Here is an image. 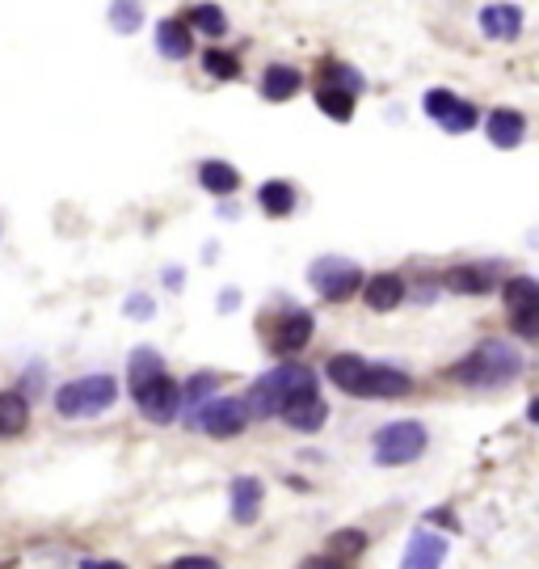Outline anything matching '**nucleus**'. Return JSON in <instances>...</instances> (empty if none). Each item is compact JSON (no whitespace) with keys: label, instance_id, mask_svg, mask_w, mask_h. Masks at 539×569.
<instances>
[{"label":"nucleus","instance_id":"f257e3e1","mask_svg":"<svg viewBox=\"0 0 539 569\" xmlns=\"http://www.w3.org/2000/svg\"><path fill=\"white\" fill-rule=\"evenodd\" d=\"M299 393H316V376H312L308 367H299V363H283V367H274V372L253 379V388L241 400H245L250 418H278L283 405L291 397H299Z\"/></svg>","mask_w":539,"mask_h":569},{"label":"nucleus","instance_id":"f03ea898","mask_svg":"<svg viewBox=\"0 0 539 569\" xmlns=\"http://www.w3.org/2000/svg\"><path fill=\"white\" fill-rule=\"evenodd\" d=\"M519 372H522L519 346L494 337V342H480L472 355L459 358L451 376H456L459 384H472V388H498V384H510Z\"/></svg>","mask_w":539,"mask_h":569},{"label":"nucleus","instance_id":"7ed1b4c3","mask_svg":"<svg viewBox=\"0 0 539 569\" xmlns=\"http://www.w3.org/2000/svg\"><path fill=\"white\" fill-rule=\"evenodd\" d=\"M114 400H119L114 376H84L55 393V409H60V418H98Z\"/></svg>","mask_w":539,"mask_h":569},{"label":"nucleus","instance_id":"20e7f679","mask_svg":"<svg viewBox=\"0 0 539 569\" xmlns=\"http://www.w3.org/2000/svg\"><path fill=\"white\" fill-rule=\"evenodd\" d=\"M426 426L421 421H393V426H384L379 435H375V460L396 468V464H414L421 460V451H426Z\"/></svg>","mask_w":539,"mask_h":569},{"label":"nucleus","instance_id":"39448f33","mask_svg":"<svg viewBox=\"0 0 539 569\" xmlns=\"http://www.w3.org/2000/svg\"><path fill=\"white\" fill-rule=\"evenodd\" d=\"M190 426L207 430L211 439H236L250 426V409L241 397H211L203 409L190 414Z\"/></svg>","mask_w":539,"mask_h":569},{"label":"nucleus","instance_id":"423d86ee","mask_svg":"<svg viewBox=\"0 0 539 569\" xmlns=\"http://www.w3.org/2000/svg\"><path fill=\"white\" fill-rule=\"evenodd\" d=\"M312 287L325 295V299H350L358 287H363V274H358V266L354 262H346V257H321L316 266L308 271Z\"/></svg>","mask_w":539,"mask_h":569},{"label":"nucleus","instance_id":"0eeeda50","mask_svg":"<svg viewBox=\"0 0 539 569\" xmlns=\"http://www.w3.org/2000/svg\"><path fill=\"white\" fill-rule=\"evenodd\" d=\"M501 299H506V313L515 321V334L519 337H536L539 329V283L536 278H510L501 287Z\"/></svg>","mask_w":539,"mask_h":569},{"label":"nucleus","instance_id":"6e6552de","mask_svg":"<svg viewBox=\"0 0 539 569\" xmlns=\"http://www.w3.org/2000/svg\"><path fill=\"white\" fill-rule=\"evenodd\" d=\"M421 105H426V114H430V119H435L447 135H468V131L477 126V119H480L477 105L464 102V98H456V93H447V89H430Z\"/></svg>","mask_w":539,"mask_h":569},{"label":"nucleus","instance_id":"1a4fd4ad","mask_svg":"<svg viewBox=\"0 0 539 569\" xmlns=\"http://www.w3.org/2000/svg\"><path fill=\"white\" fill-rule=\"evenodd\" d=\"M135 405H140V414H144L148 421L169 426V421L182 414V388L169 376H156L152 384H144V388L135 393Z\"/></svg>","mask_w":539,"mask_h":569},{"label":"nucleus","instance_id":"9d476101","mask_svg":"<svg viewBox=\"0 0 539 569\" xmlns=\"http://www.w3.org/2000/svg\"><path fill=\"white\" fill-rule=\"evenodd\" d=\"M308 342H312V313H304V308L283 313V321L274 325V337H270V346L278 355H299Z\"/></svg>","mask_w":539,"mask_h":569},{"label":"nucleus","instance_id":"9b49d317","mask_svg":"<svg viewBox=\"0 0 539 569\" xmlns=\"http://www.w3.org/2000/svg\"><path fill=\"white\" fill-rule=\"evenodd\" d=\"M262 502H266V485L257 477H236L232 481V519L241 527H253L262 519Z\"/></svg>","mask_w":539,"mask_h":569},{"label":"nucleus","instance_id":"f8f14e48","mask_svg":"<svg viewBox=\"0 0 539 569\" xmlns=\"http://www.w3.org/2000/svg\"><path fill=\"white\" fill-rule=\"evenodd\" d=\"M283 418H287L291 430H321L325 426V418H329V405L321 400V393H299V397H291L287 405H283Z\"/></svg>","mask_w":539,"mask_h":569},{"label":"nucleus","instance_id":"ddd939ff","mask_svg":"<svg viewBox=\"0 0 539 569\" xmlns=\"http://www.w3.org/2000/svg\"><path fill=\"white\" fill-rule=\"evenodd\" d=\"M447 561V536H438V531H417L409 548H405V561L400 569H443Z\"/></svg>","mask_w":539,"mask_h":569},{"label":"nucleus","instance_id":"4468645a","mask_svg":"<svg viewBox=\"0 0 539 569\" xmlns=\"http://www.w3.org/2000/svg\"><path fill=\"white\" fill-rule=\"evenodd\" d=\"M367 358L358 355H333L329 363H325V376L342 388V393H350V397H363V388H367Z\"/></svg>","mask_w":539,"mask_h":569},{"label":"nucleus","instance_id":"2eb2a0df","mask_svg":"<svg viewBox=\"0 0 539 569\" xmlns=\"http://www.w3.org/2000/svg\"><path fill=\"white\" fill-rule=\"evenodd\" d=\"M363 299H367V308H375V313H393L396 304L405 299V278L400 274H372L363 283Z\"/></svg>","mask_w":539,"mask_h":569},{"label":"nucleus","instance_id":"dca6fc26","mask_svg":"<svg viewBox=\"0 0 539 569\" xmlns=\"http://www.w3.org/2000/svg\"><path fill=\"white\" fill-rule=\"evenodd\" d=\"M485 131H489V144L494 148H519L522 135H527V119L519 110H494L485 119Z\"/></svg>","mask_w":539,"mask_h":569},{"label":"nucleus","instance_id":"f3484780","mask_svg":"<svg viewBox=\"0 0 539 569\" xmlns=\"http://www.w3.org/2000/svg\"><path fill=\"white\" fill-rule=\"evenodd\" d=\"M480 30H485V39H519L522 30V13L515 4H489V9H480Z\"/></svg>","mask_w":539,"mask_h":569},{"label":"nucleus","instance_id":"a211bd4d","mask_svg":"<svg viewBox=\"0 0 539 569\" xmlns=\"http://www.w3.org/2000/svg\"><path fill=\"white\" fill-rule=\"evenodd\" d=\"M414 388V379L405 376L400 367H367V388L363 397H405Z\"/></svg>","mask_w":539,"mask_h":569},{"label":"nucleus","instance_id":"6ab92c4d","mask_svg":"<svg viewBox=\"0 0 539 569\" xmlns=\"http://www.w3.org/2000/svg\"><path fill=\"white\" fill-rule=\"evenodd\" d=\"M156 51L165 60H190L194 55V34H190L182 21H161L156 26Z\"/></svg>","mask_w":539,"mask_h":569},{"label":"nucleus","instance_id":"aec40b11","mask_svg":"<svg viewBox=\"0 0 539 569\" xmlns=\"http://www.w3.org/2000/svg\"><path fill=\"white\" fill-rule=\"evenodd\" d=\"M299 84H304L299 68H291V63H270L266 77H262V93H266L270 102H287V98L299 93Z\"/></svg>","mask_w":539,"mask_h":569},{"label":"nucleus","instance_id":"412c9836","mask_svg":"<svg viewBox=\"0 0 539 569\" xmlns=\"http://www.w3.org/2000/svg\"><path fill=\"white\" fill-rule=\"evenodd\" d=\"M30 421V400L26 393H0V439H18Z\"/></svg>","mask_w":539,"mask_h":569},{"label":"nucleus","instance_id":"4be33fe9","mask_svg":"<svg viewBox=\"0 0 539 569\" xmlns=\"http://www.w3.org/2000/svg\"><path fill=\"white\" fill-rule=\"evenodd\" d=\"M126 376H131V393H140L144 384H152L156 376H165V358L161 350H152V346H140L131 363H126Z\"/></svg>","mask_w":539,"mask_h":569},{"label":"nucleus","instance_id":"5701e85b","mask_svg":"<svg viewBox=\"0 0 539 569\" xmlns=\"http://www.w3.org/2000/svg\"><path fill=\"white\" fill-rule=\"evenodd\" d=\"M316 105H321V114H329L333 123H350L354 119V93H346V89L321 84L316 89Z\"/></svg>","mask_w":539,"mask_h":569},{"label":"nucleus","instance_id":"b1692460","mask_svg":"<svg viewBox=\"0 0 539 569\" xmlns=\"http://www.w3.org/2000/svg\"><path fill=\"white\" fill-rule=\"evenodd\" d=\"M257 199H262V211L274 215V220H287L291 211H295V186L291 182H266V186L257 190Z\"/></svg>","mask_w":539,"mask_h":569},{"label":"nucleus","instance_id":"393cba45","mask_svg":"<svg viewBox=\"0 0 539 569\" xmlns=\"http://www.w3.org/2000/svg\"><path fill=\"white\" fill-rule=\"evenodd\" d=\"M489 283H494V274L485 271V266H451V271H447V287L459 295L489 292Z\"/></svg>","mask_w":539,"mask_h":569},{"label":"nucleus","instance_id":"a878e982","mask_svg":"<svg viewBox=\"0 0 539 569\" xmlns=\"http://www.w3.org/2000/svg\"><path fill=\"white\" fill-rule=\"evenodd\" d=\"M199 182H203L211 194H220V199L241 186V177H236V169H232L228 161H203V165H199Z\"/></svg>","mask_w":539,"mask_h":569},{"label":"nucleus","instance_id":"bb28decb","mask_svg":"<svg viewBox=\"0 0 539 569\" xmlns=\"http://www.w3.org/2000/svg\"><path fill=\"white\" fill-rule=\"evenodd\" d=\"M140 21H144L140 0H110V26H114L119 34H135V30H140Z\"/></svg>","mask_w":539,"mask_h":569},{"label":"nucleus","instance_id":"cd10ccee","mask_svg":"<svg viewBox=\"0 0 539 569\" xmlns=\"http://www.w3.org/2000/svg\"><path fill=\"white\" fill-rule=\"evenodd\" d=\"M190 21H194L207 39H224V34H228V18H224V9H220V4H199V9L190 13Z\"/></svg>","mask_w":539,"mask_h":569},{"label":"nucleus","instance_id":"c85d7f7f","mask_svg":"<svg viewBox=\"0 0 539 569\" xmlns=\"http://www.w3.org/2000/svg\"><path fill=\"white\" fill-rule=\"evenodd\" d=\"M215 388H220V376H215V372H203V376H194L186 388H182V405L199 409L203 400H211V393H215Z\"/></svg>","mask_w":539,"mask_h":569},{"label":"nucleus","instance_id":"c756f323","mask_svg":"<svg viewBox=\"0 0 539 569\" xmlns=\"http://www.w3.org/2000/svg\"><path fill=\"white\" fill-rule=\"evenodd\" d=\"M203 68H207L215 81H236V77H241V63H236V55H228V51H207V55H203Z\"/></svg>","mask_w":539,"mask_h":569},{"label":"nucleus","instance_id":"7c9ffc66","mask_svg":"<svg viewBox=\"0 0 539 569\" xmlns=\"http://www.w3.org/2000/svg\"><path fill=\"white\" fill-rule=\"evenodd\" d=\"M325 84H333V89H346V93H354V98H358L363 77L354 72L350 63H325Z\"/></svg>","mask_w":539,"mask_h":569},{"label":"nucleus","instance_id":"2f4dec72","mask_svg":"<svg viewBox=\"0 0 539 569\" xmlns=\"http://www.w3.org/2000/svg\"><path fill=\"white\" fill-rule=\"evenodd\" d=\"M363 548H367V536H363V531H337V536H333L329 540V557H337V561H346V557H358V552H363Z\"/></svg>","mask_w":539,"mask_h":569},{"label":"nucleus","instance_id":"473e14b6","mask_svg":"<svg viewBox=\"0 0 539 569\" xmlns=\"http://www.w3.org/2000/svg\"><path fill=\"white\" fill-rule=\"evenodd\" d=\"M169 569H224V566H220L215 557H177Z\"/></svg>","mask_w":539,"mask_h":569},{"label":"nucleus","instance_id":"72a5a7b5","mask_svg":"<svg viewBox=\"0 0 539 569\" xmlns=\"http://www.w3.org/2000/svg\"><path fill=\"white\" fill-rule=\"evenodd\" d=\"M299 569H342V561H337V557H329V552H325V557H308V561H304V566Z\"/></svg>","mask_w":539,"mask_h":569},{"label":"nucleus","instance_id":"f704fd0d","mask_svg":"<svg viewBox=\"0 0 539 569\" xmlns=\"http://www.w3.org/2000/svg\"><path fill=\"white\" fill-rule=\"evenodd\" d=\"M126 316H152V304H148V295H135V299L126 304Z\"/></svg>","mask_w":539,"mask_h":569},{"label":"nucleus","instance_id":"c9c22d12","mask_svg":"<svg viewBox=\"0 0 539 569\" xmlns=\"http://www.w3.org/2000/svg\"><path fill=\"white\" fill-rule=\"evenodd\" d=\"M84 569H123V566H84Z\"/></svg>","mask_w":539,"mask_h":569}]
</instances>
